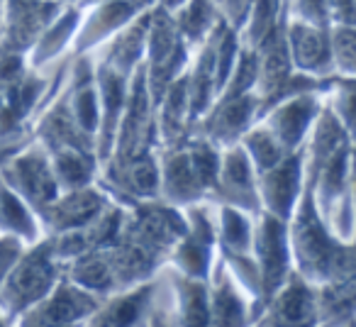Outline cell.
Masks as SVG:
<instances>
[{"label":"cell","mask_w":356,"mask_h":327,"mask_svg":"<svg viewBox=\"0 0 356 327\" xmlns=\"http://www.w3.org/2000/svg\"><path fill=\"white\" fill-rule=\"evenodd\" d=\"M327 17L330 27H354L356 0H327Z\"/></svg>","instance_id":"cell-14"},{"label":"cell","mask_w":356,"mask_h":327,"mask_svg":"<svg viewBox=\"0 0 356 327\" xmlns=\"http://www.w3.org/2000/svg\"><path fill=\"white\" fill-rule=\"evenodd\" d=\"M147 30H149V10L139 13L132 22L122 27L103 45V66L127 76V71L137 69L147 51Z\"/></svg>","instance_id":"cell-4"},{"label":"cell","mask_w":356,"mask_h":327,"mask_svg":"<svg viewBox=\"0 0 356 327\" xmlns=\"http://www.w3.org/2000/svg\"><path fill=\"white\" fill-rule=\"evenodd\" d=\"M134 6L139 8V10H154V8H159V10H166V13H176L178 8L184 6L186 0H132Z\"/></svg>","instance_id":"cell-17"},{"label":"cell","mask_w":356,"mask_h":327,"mask_svg":"<svg viewBox=\"0 0 356 327\" xmlns=\"http://www.w3.org/2000/svg\"><path fill=\"white\" fill-rule=\"evenodd\" d=\"M0 30H3V0H0Z\"/></svg>","instance_id":"cell-20"},{"label":"cell","mask_w":356,"mask_h":327,"mask_svg":"<svg viewBox=\"0 0 356 327\" xmlns=\"http://www.w3.org/2000/svg\"><path fill=\"white\" fill-rule=\"evenodd\" d=\"M139 8L132 0H110L100 3L81 15V25L76 30L74 47L76 54H86L88 49H95L98 45H105L113 35H118L127 22H132L139 15Z\"/></svg>","instance_id":"cell-2"},{"label":"cell","mask_w":356,"mask_h":327,"mask_svg":"<svg viewBox=\"0 0 356 327\" xmlns=\"http://www.w3.org/2000/svg\"><path fill=\"white\" fill-rule=\"evenodd\" d=\"M59 174H61V179L69 181V184H81V181L86 179V174H88V164L76 157H61Z\"/></svg>","instance_id":"cell-16"},{"label":"cell","mask_w":356,"mask_h":327,"mask_svg":"<svg viewBox=\"0 0 356 327\" xmlns=\"http://www.w3.org/2000/svg\"><path fill=\"white\" fill-rule=\"evenodd\" d=\"M15 179L25 186L27 193L40 200H49L51 193H54V184H51L49 174H47L44 161H40V159H35V157L22 159V161L17 164Z\"/></svg>","instance_id":"cell-9"},{"label":"cell","mask_w":356,"mask_h":327,"mask_svg":"<svg viewBox=\"0 0 356 327\" xmlns=\"http://www.w3.org/2000/svg\"><path fill=\"white\" fill-rule=\"evenodd\" d=\"M312 113H315V105L307 98H298L293 103H288L286 108H281L273 118V125H276V134L283 139V142H296L302 134L305 125L310 122Z\"/></svg>","instance_id":"cell-8"},{"label":"cell","mask_w":356,"mask_h":327,"mask_svg":"<svg viewBox=\"0 0 356 327\" xmlns=\"http://www.w3.org/2000/svg\"><path fill=\"white\" fill-rule=\"evenodd\" d=\"M173 22L186 45L200 47L220 22L218 3L215 0H186L184 6L173 13Z\"/></svg>","instance_id":"cell-6"},{"label":"cell","mask_w":356,"mask_h":327,"mask_svg":"<svg viewBox=\"0 0 356 327\" xmlns=\"http://www.w3.org/2000/svg\"><path fill=\"white\" fill-rule=\"evenodd\" d=\"M286 8H288V0H257L247 17V25L239 32L242 47L257 49L264 42V37L278 25V20L283 17Z\"/></svg>","instance_id":"cell-7"},{"label":"cell","mask_w":356,"mask_h":327,"mask_svg":"<svg viewBox=\"0 0 356 327\" xmlns=\"http://www.w3.org/2000/svg\"><path fill=\"white\" fill-rule=\"evenodd\" d=\"M286 42L291 64L298 69L325 74L332 69V49H330V27H315L307 22L293 20L288 15Z\"/></svg>","instance_id":"cell-3"},{"label":"cell","mask_w":356,"mask_h":327,"mask_svg":"<svg viewBox=\"0 0 356 327\" xmlns=\"http://www.w3.org/2000/svg\"><path fill=\"white\" fill-rule=\"evenodd\" d=\"M254 3H257V0H220L218 3L220 17H222V22L229 30H234L239 35L242 27L247 25V17H249V13H252Z\"/></svg>","instance_id":"cell-13"},{"label":"cell","mask_w":356,"mask_h":327,"mask_svg":"<svg viewBox=\"0 0 356 327\" xmlns=\"http://www.w3.org/2000/svg\"><path fill=\"white\" fill-rule=\"evenodd\" d=\"M61 10L64 6L56 0H3L0 45L27 54Z\"/></svg>","instance_id":"cell-1"},{"label":"cell","mask_w":356,"mask_h":327,"mask_svg":"<svg viewBox=\"0 0 356 327\" xmlns=\"http://www.w3.org/2000/svg\"><path fill=\"white\" fill-rule=\"evenodd\" d=\"M83 10L79 8H64L59 15L51 20V25L40 35V40L32 45V66H42L59 56L69 45H74L76 30L81 25Z\"/></svg>","instance_id":"cell-5"},{"label":"cell","mask_w":356,"mask_h":327,"mask_svg":"<svg viewBox=\"0 0 356 327\" xmlns=\"http://www.w3.org/2000/svg\"><path fill=\"white\" fill-rule=\"evenodd\" d=\"M271 200L278 210H286L293 200V193H296V166H283V169L273 171L271 174Z\"/></svg>","instance_id":"cell-12"},{"label":"cell","mask_w":356,"mask_h":327,"mask_svg":"<svg viewBox=\"0 0 356 327\" xmlns=\"http://www.w3.org/2000/svg\"><path fill=\"white\" fill-rule=\"evenodd\" d=\"M215 3H220V0H215Z\"/></svg>","instance_id":"cell-21"},{"label":"cell","mask_w":356,"mask_h":327,"mask_svg":"<svg viewBox=\"0 0 356 327\" xmlns=\"http://www.w3.org/2000/svg\"><path fill=\"white\" fill-rule=\"evenodd\" d=\"M330 49H332V66L351 74L356 59L354 27H339V25L330 27Z\"/></svg>","instance_id":"cell-10"},{"label":"cell","mask_w":356,"mask_h":327,"mask_svg":"<svg viewBox=\"0 0 356 327\" xmlns=\"http://www.w3.org/2000/svg\"><path fill=\"white\" fill-rule=\"evenodd\" d=\"M0 218L10 223L13 228L25 230L27 228V213L22 210L20 200L15 196H10L8 191H0Z\"/></svg>","instance_id":"cell-15"},{"label":"cell","mask_w":356,"mask_h":327,"mask_svg":"<svg viewBox=\"0 0 356 327\" xmlns=\"http://www.w3.org/2000/svg\"><path fill=\"white\" fill-rule=\"evenodd\" d=\"M59 6H64V8H79L81 6V0H56Z\"/></svg>","instance_id":"cell-19"},{"label":"cell","mask_w":356,"mask_h":327,"mask_svg":"<svg viewBox=\"0 0 356 327\" xmlns=\"http://www.w3.org/2000/svg\"><path fill=\"white\" fill-rule=\"evenodd\" d=\"M288 15L293 20L307 22L315 27H330L327 0H288Z\"/></svg>","instance_id":"cell-11"},{"label":"cell","mask_w":356,"mask_h":327,"mask_svg":"<svg viewBox=\"0 0 356 327\" xmlns=\"http://www.w3.org/2000/svg\"><path fill=\"white\" fill-rule=\"evenodd\" d=\"M100 3H110V0H81L79 10H88V8H93V6H100Z\"/></svg>","instance_id":"cell-18"}]
</instances>
